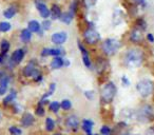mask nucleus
<instances>
[{"instance_id": "39", "label": "nucleus", "mask_w": 154, "mask_h": 135, "mask_svg": "<svg viewBox=\"0 0 154 135\" xmlns=\"http://www.w3.org/2000/svg\"><path fill=\"white\" fill-rule=\"evenodd\" d=\"M147 39L150 41V42H153V41H154V36L152 34H148L147 35Z\"/></svg>"}, {"instance_id": "46", "label": "nucleus", "mask_w": 154, "mask_h": 135, "mask_svg": "<svg viewBox=\"0 0 154 135\" xmlns=\"http://www.w3.org/2000/svg\"><path fill=\"white\" fill-rule=\"evenodd\" d=\"M54 135H62V134H60V133H57V134H54Z\"/></svg>"}, {"instance_id": "3", "label": "nucleus", "mask_w": 154, "mask_h": 135, "mask_svg": "<svg viewBox=\"0 0 154 135\" xmlns=\"http://www.w3.org/2000/svg\"><path fill=\"white\" fill-rule=\"evenodd\" d=\"M119 48H120V42L113 38L107 39V40H105V42L103 43V52L109 56L114 55V54L118 51Z\"/></svg>"}, {"instance_id": "15", "label": "nucleus", "mask_w": 154, "mask_h": 135, "mask_svg": "<svg viewBox=\"0 0 154 135\" xmlns=\"http://www.w3.org/2000/svg\"><path fill=\"white\" fill-rule=\"evenodd\" d=\"M62 50L60 49H43L41 52V56H60Z\"/></svg>"}, {"instance_id": "47", "label": "nucleus", "mask_w": 154, "mask_h": 135, "mask_svg": "<svg viewBox=\"0 0 154 135\" xmlns=\"http://www.w3.org/2000/svg\"><path fill=\"white\" fill-rule=\"evenodd\" d=\"M95 135H99V134H95Z\"/></svg>"}, {"instance_id": "17", "label": "nucleus", "mask_w": 154, "mask_h": 135, "mask_svg": "<svg viewBox=\"0 0 154 135\" xmlns=\"http://www.w3.org/2000/svg\"><path fill=\"white\" fill-rule=\"evenodd\" d=\"M50 15H51L52 19L54 20L60 18V16H61V10H60V8L57 5H53L51 11H50Z\"/></svg>"}, {"instance_id": "11", "label": "nucleus", "mask_w": 154, "mask_h": 135, "mask_svg": "<svg viewBox=\"0 0 154 135\" xmlns=\"http://www.w3.org/2000/svg\"><path fill=\"white\" fill-rule=\"evenodd\" d=\"M78 48L80 49V51H82V61H84V63L86 64V66H91V60H90V56H89L88 54V51L86 50V48L84 47V45L82 44V43H78Z\"/></svg>"}, {"instance_id": "28", "label": "nucleus", "mask_w": 154, "mask_h": 135, "mask_svg": "<svg viewBox=\"0 0 154 135\" xmlns=\"http://www.w3.org/2000/svg\"><path fill=\"white\" fill-rule=\"evenodd\" d=\"M49 108H50V110H51L52 112H55V113H56V112H58V110H59L60 103H57V101H53V103H50Z\"/></svg>"}, {"instance_id": "2", "label": "nucleus", "mask_w": 154, "mask_h": 135, "mask_svg": "<svg viewBox=\"0 0 154 135\" xmlns=\"http://www.w3.org/2000/svg\"><path fill=\"white\" fill-rule=\"evenodd\" d=\"M116 94V87L113 82H108L105 86L103 87L100 92V96H101V100L105 103H110L113 98L115 97Z\"/></svg>"}, {"instance_id": "31", "label": "nucleus", "mask_w": 154, "mask_h": 135, "mask_svg": "<svg viewBox=\"0 0 154 135\" xmlns=\"http://www.w3.org/2000/svg\"><path fill=\"white\" fill-rule=\"evenodd\" d=\"M136 26H137V29H139V30H141V31H143V30H146V22H145V20L143 19H138L136 21Z\"/></svg>"}, {"instance_id": "22", "label": "nucleus", "mask_w": 154, "mask_h": 135, "mask_svg": "<svg viewBox=\"0 0 154 135\" xmlns=\"http://www.w3.org/2000/svg\"><path fill=\"white\" fill-rule=\"evenodd\" d=\"M31 37H32V33L30 32L29 30H22L21 34H20V38H21V40L23 41V42H28V41H30Z\"/></svg>"}, {"instance_id": "25", "label": "nucleus", "mask_w": 154, "mask_h": 135, "mask_svg": "<svg viewBox=\"0 0 154 135\" xmlns=\"http://www.w3.org/2000/svg\"><path fill=\"white\" fill-rule=\"evenodd\" d=\"M45 127H47V130L48 131H53L54 128H55V122H54V120L52 119L51 117H48L47 120H45Z\"/></svg>"}, {"instance_id": "32", "label": "nucleus", "mask_w": 154, "mask_h": 135, "mask_svg": "<svg viewBox=\"0 0 154 135\" xmlns=\"http://www.w3.org/2000/svg\"><path fill=\"white\" fill-rule=\"evenodd\" d=\"M100 132H101V134H103V135H109L110 133H111V129H110L108 126H103V128H101Z\"/></svg>"}, {"instance_id": "29", "label": "nucleus", "mask_w": 154, "mask_h": 135, "mask_svg": "<svg viewBox=\"0 0 154 135\" xmlns=\"http://www.w3.org/2000/svg\"><path fill=\"white\" fill-rule=\"evenodd\" d=\"M11 30V24L9 22H0V31L1 32H8Z\"/></svg>"}, {"instance_id": "33", "label": "nucleus", "mask_w": 154, "mask_h": 135, "mask_svg": "<svg viewBox=\"0 0 154 135\" xmlns=\"http://www.w3.org/2000/svg\"><path fill=\"white\" fill-rule=\"evenodd\" d=\"M36 114L38 116H43L45 115V109H43V107L41 105H39L38 107H37L36 109Z\"/></svg>"}, {"instance_id": "9", "label": "nucleus", "mask_w": 154, "mask_h": 135, "mask_svg": "<svg viewBox=\"0 0 154 135\" xmlns=\"http://www.w3.org/2000/svg\"><path fill=\"white\" fill-rule=\"evenodd\" d=\"M66 124L69 129H71V130H73V131H76L78 126H79V120H78V118L75 115H71L66 118Z\"/></svg>"}, {"instance_id": "6", "label": "nucleus", "mask_w": 154, "mask_h": 135, "mask_svg": "<svg viewBox=\"0 0 154 135\" xmlns=\"http://www.w3.org/2000/svg\"><path fill=\"white\" fill-rule=\"evenodd\" d=\"M151 114H152V108L149 107V106H145V107H143L138 111L137 118L140 121H147L150 118V116H151Z\"/></svg>"}, {"instance_id": "42", "label": "nucleus", "mask_w": 154, "mask_h": 135, "mask_svg": "<svg viewBox=\"0 0 154 135\" xmlns=\"http://www.w3.org/2000/svg\"><path fill=\"white\" fill-rule=\"evenodd\" d=\"M135 2H136V3H139V5H141V3L145 2V0H135Z\"/></svg>"}, {"instance_id": "18", "label": "nucleus", "mask_w": 154, "mask_h": 135, "mask_svg": "<svg viewBox=\"0 0 154 135\" xmlns=\"http://www.w3.org/2000/svg\"><path fill=\"white\" fill-rule=\"evenodd\" d=\"M130 38L133 42H139V41L141 40V38H143L141 30H139V29H134V30L132 31V33H131Z\"/></svg>"}, {"instance_id": "8", "label": "nucleus", "mask_w": 154, "mask_h": 135, "mask_svg": "<svg viewBox=\"0 0 154 135\" xmlns=\"http://www.w3.org/2000/svg\"><path fill=\"white\" fill-rule=\"evenodd\" d=\"M68 39V34L66 32H58L53 34L52 36V42L55 44H62Z\"/></svg>"}, {"instance_id": "14", "label": "nucleus", "mask_w": 154, "mask_h": 135, "mask_svg": "<svg viewBox=\"0 0 154 135\" xmlns=\"http://www.w3.org/2000/svg\"><path fill=\"white\" fill-rule=\"evenodd\" d=\"M34 122V117L31 113H24L21 118V124L22 127H30Z\"/></svg>"}, {"instance_id": "23", "label": "nucleus", "mask_w": 154, "mask_h": 135, "mask_svg": "<svg viewBox=\"0 0 154 135\" xmlns=\"http://www.w3.org/2000/svg\"><path fill=\"white\" fill-rule=\"evenodd\" d=\"M0 49H1V53L2 55H5V54L9 52L10 50V42L8 40H2L1 41V44H0Z\"/></svg>"}, {"instance_id": "36", "label": "nucleus", "mask_w": 154, "mask_h": 135, "mask_svg": "<svg viewBox=\"0 0 154 135\" xmlns=\"http://www.w3.org/2000/svg\"><path fill=\"white\" fill-rule=\"evenodd\" d=\"M122 84H124V86H126V87L130 86V81H129V79L126 77V76H124V77L122 78Z\"/></svg>"}, {"instance_id": "43", "label": "nucleus", "mask_w": 154, "mask_h": 135, "mask_svg": "<svg viewBox=\"0 0 154 135\" xmlns=\"http://www.w3.org/2000/svg\"><path fill=\"white\" fill-rule=\"evenodd\" d=\"M122 135H136V134H131V133H125V134Z\"/></svg>"}, {"instance_id": "5", "label": "nucleus", "mask_w": 154, "mask_h": 135, "mask_svg": "<svg viewBox=\"0 0 154 135\" xmlns=\"http://www.w3.org/2000/svg\"><path fill=\"white\" fill-rule=\"evenodd\" d=\"M85 40L89 43V44H94V43L98 42L100 40V35L98 34L97 31L94 29H88L84 34Z\"/></svg>"}, {"instance_id": "26", "label": "nucleus", "mask_w": 154, "mask_h": 135, "mask_svg": "<svg viewBox=\"0 0 154 135\" xmlns=\"http://www.w3.org/2000/svg\"><path fill=\"white\" fill-rule=\"evenodd\" d=\"M16 96H17V93L15 92V91H11V93H10L9 95H8L7 97L5 98V100H3V103L7 105V103H11V101H13L14 99L16 98Z\"/></svg>"}, {"instance_id": "37", "label": "nucleus", "mask_w": 154, "mask_h": 135, "mask_svg": "<svg viewBox=\"0 0 154 135\" xmlns=\"http://www.w3.org/2000/svg\"><path fill=\"white\" fill-rule=\"evenodd\" d=\"M55 88H56V84H50V89H49V93L50 94H53V92L55 91Z\"/></svg>"}, {"instance_id": "20", "label": "nucleus", "mask_w": 154, "mask_h": 135, "mask_svg": "<svg viewBox=\"0 0 154 135\" xmlns=\"http://www.w3.org/2000/svg\"><path fill=\"white\" fill-rule=\"evenodd\" d=\"M73 16H74V13H73L72 11L66 12V13H64V14H61L60 20H61L62 22H64V23H70L73 20Z\"/></svg>"}, {"instance_id": "24", "label": "nucleus", "mask_w": 154, "mask_h": 135, "mask_svg": "<svg viewBox=\"0 0 154 135\" xmlns=\"http://www.w3.org/2000/svg\"><path fill=\"white\" fill-rule=\"evenodd\" d=\"M15 13H16V9L14 7H11L8 10H5V13H3V15H5V18L10 19V18H13V16L15 15Z\"/></svg>"}, {"instance_id": "21", "label": "nucleus", "mask_w": 154, "mask_h": 135, "mask_svg": "<svg viewBox=\"0 0 154 135\" xmlns=\"http://www.w3.org/2000/svg\"><path fill=\"white\" fill-rule=\"evenodd\" d=\"M29 31L31 33H37L40 31V24L36 21V20H32L29 22Z\"/></svg>"}, {"instance_id": "19", "label": "nucleus", "mask_w": 154, "mask_h": 135, "mask_svg": "<svg viewBox=\"0 0 154 135\" xmlns=\"http://www.w3.org/2000/svg\"><path fill=\"white\" fill-rule=\"evenodd\" d=\"M63 66V59L60 56H56L51 62V66L53 69H60Z\"/></svg>"}, {"instance_id": "41", "label": "nucleus", "mask_w": 154, "mask_h": 135, "mask_svg": "<svg viewBox=\"0 0 154 135\" xmlns=\"http://www.w3.org/2000/svg\"><path fill=\"white\" fill-rule=\"evenodd\" d=\"M63 66H70V61H69L68 59L63 60Z\"/></svg>"}, {"instance_id": "1", "label": "nucleus", "mask_w": 154, "mask_h": 135, "mask_svg": "<svg viewBox=\"0 0 154 135\" xmlns=\"http://www.w3.org/2000/svg\"><path fill=\"white\" fill-rule=\"evenodd\" d=\"M143 52L139 49H131L125 55V63L129 68H138L143 63Z\"/></svg>"}, {"instance_id": "45", "label": "nucleus", "mask_w": 154, "mask_h": 135, "mask_svg": "<svg viewBox=\"0 0 154 135\" xmlns=\"http://www.w3.org/2000/svg\"><path fill=\"white\" fill-rule=\"evenodd\" d=\"M3 75V73H2V72H1V71H0V77H1V76H2Z\"/></svg>"}, {"instance_id": "7", "label": "nucleus", "mask_w": 154, "mask_h": 135, "mask_svg": "<svg viewBox=\"0 0 154 135\" xmlns=\"http://www.w3.org/2000/svg\"><path fill=\"white\" fill-rule=\"evenodd\" d=\"M24 75L28 76V77H31L33 76L34 78H36L37 76L39 75V72L37 71L36 66H35L34 62H30V63L26 64V66L24 68V71H23Z\"/></svg>"}, {"instance_id": "30", "label": "nucleus", "mask_w": 154, "mask_h": 135, "mask_svg": "<svg viewBox=\"0 0 154 135\" xmlns=\"http://www.w3.org/2000/svg\"><path fill=\"white\" fill-rule=\"evenodd\" d=\"M9 131H10V133H11V135H21L22 134V131L20 130L19 128H17V127H11Z\"/></svg>"}, {"instance_id": "48", "label": "nucleus", "mask_w": 154, "mask_h": 135, "mask_svg": "<svg viewBox=\"0 0 154 135\" xmlns=\"http://www.w3.org/2000/svg\"><path fill=\"white\" fill-rule=\"evenodd\" d=\"M109 135H110V134H109Z\"/></svg>"}, {"instance_id": "27", "label": "nucleus", "mask_w": 154, "mask_h": 135, "mask_svg": "<svg viewBox=\"0 0 154 135\" xmlns=\"http://www.w3.org/2000/svg\"><path fill=\"white\" fill-rule=\"evenodd\" d=\"M60 107L63 110H70L71 108H72V103H71V101L69 100V99H63V100L61 101Z\"/></svg>"}, {"instance_id": "35", "label": "nucleus", "mask_w": 154, "mask_h": 135, "mask_svg": "<svg viewBox=\"0 0 154 135\" xmlns=\"http://www.w3.org/2000/svg\"><path fill=\"white\" fill-rule=\"evenodd\" d=\"M50 28H51V21L45 20V21L42 22V29L43 30H50Z\"/></svg>"}, {"instance_id": "40", "label": "nucleus", "mask_w": 154, "mask_h": 135, "mask_svg": "<svg viewBox=\"0 0 154 135\" xmlns=\"http://www.w3.org/2000/svg\"><path fill=\"white\" fill-rule=\"evenodd\" d=\"M147 135H154V127H153V128H151V129H149V130H148Z\"/></svg>"}, {"instance_id": "12", "label": "nucleus", "mask_w": 154, "mask_h": 135, "mask_svg": "<svg viewBox=\"0 0 154 135\" xmlns=\"http://www.w3.org/2000/svg\"><path fill=\"white\" fill-rule=\"evenodd\" d=\"M10 82V77L3 74L1 77H0V94H5L7 92L8 84Z\"/></svg>"}, {"instance_id": "10", "label": "nucleus", "mask_w": 154, "mask_h": 135, "mask_svg": "<svg viewBox=\"0 0 154 135\" xmlns=\"http://www.w3.org/2000/svg\"><path fill=\"white\" fill-rule=\"evenodd\" d=\"M36 7H37V10H38L39 14L42 18L47 19L48 17L50 16V10L47 8V5L42 2H39V1H36Z\"/></svg>"}, {"instance_id": "38", "label": "nucleus", "mask_w": 154, "mask_h": 135, "mask_svg": "<svg viewBox=\"0 0 154 135\" xmlns=\"http://www.w3.org/2000/svg\"><path fill=\"white\" fill-rule=\"evenodd\" d=\"M85 95H86V96L88 97L89 99H92V98H93V96H94L93 92H91V91H87V92H85Z\"/></svg>"}, {"instance_id": "4", "label": "nucleus", "mask_w": 154, "mask_h": 135, "mask_svg": "<svg viewBox=\"0 0 154 135\" xmlns=\"http://www.w3.org/2000/svg\"><path fill=\"white\" fill-rule=\"evenodd\" d=\"M137 91L143 97H147L153 91V82L150 79H143L140 81L137 82Z\"/></svg>"}, {"instance_id": "34", "label": "nucleus", "mask_w": 154, "mask_h": 135, "mask_svg": "<svg viewBox=\"0 0 154 135\" xmlns=\"http://www.w3.org/2000/svg\"><path fill=\"white\" fill-rule=\"evenodd\" d=\"M85 3H86L87 8H92L95 3L97 2V0H84Z\"/></svg>"}, {"instance_id": "13", "label": "nucleus", "mask_w": 154, "mask_h": 135, "mask_svg": "<svg viewBox=\"0 0 154 135\" xmlns=\"http://www.w3.org/2000/svg\"><path fill=\"white\" fill-rule=\"evenodd\" d=\"M23 56H24L23 50H21V49L16 50V51L14 52L13 56H12V61H13L15 64L20 63V62L22 61V59H23Z\"/></svg>"}, {"instance_id": "44", "label": "nucleus", "mask_w": 154, "mask_h": 135, "mask_svg": "<svg viewBox=\"0 0 154 135\" xmlns=\"http://www.w3.org/2000/svg\"><path fill=\"white\" fill-rule=\"evenodd\" d=\"M3 61V59H2V56H0V63Z\"/></svg>"}, {"instance_id": "16", "label": "nucleus", "mask_w": 154, "mask_h": 135, "mask_svg": "<svg viewBox=\"0 0 154 135\" xmlns=\"http://www.w3.org/2000/svg\"><path fill=\"white\" fill-rule=\"evenodd\" d=\"M93 126H94V122H93L92 120L85 119L84 121H82V129H84L85 132H86L88 135H92Z\"/></svg>"}]
</instances>
